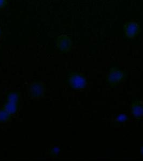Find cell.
Listing matches in <instances>:
<instances>
[{
  "mask_svg": "<svg viewBox=\"0 0 143 161\" xmlns=\"http://www.w3.org/2000/svg\"><path fill=\"white\" fill-rule=\"evenodd\" d=\"M5 0H0V8L5 4Z\"/></svg>",
  "mask_w": 143,
  "mask_h": 161,
  "instance_id": "1",
  "label": "cell"
}]
</instances>
